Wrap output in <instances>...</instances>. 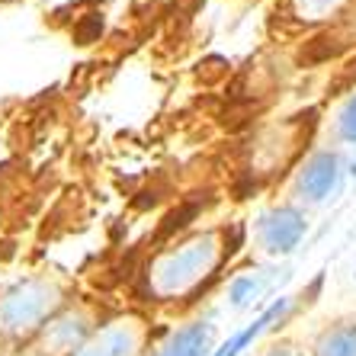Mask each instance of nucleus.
Returning a JSON list of instances; mask_svg holds the SVG:
<instances>
[{
    "mask_svg": "<svg viewBox=\"0 0 356 356\" xmlns=\"http://www.w3.org/2000/svg\"><path fill=\"white\" fill-rule=\"evenodd\" d=\"M209 340H212V327L209 321H193L186 327L174 334L164 343L161 356H206L209 353Z\"/></svg>",
    "mask_w": 356,
    "mask_h": 356,
    "instance_id": "8",
    "label": "nucleus"
},
{
    "mask_svg": "<svg viewBox=\"0 0 356 356\" xmlns=\"http://www.w3.org/2000/svg\"><path fill=\"white\" fill-rule=\"evenodd\" d=\"M58 289L49 282H26L0 302V337L19 340L45 327V318L58 308Z\"/></svg>",
    "mask_w": 356,
    "mask_h": 356,
    "instance_id": "2",
    "label": "nucleus"
},
{
    "mask_svg": "<svg viewBox=\"0 0 356 356\" xmlns=\"http://www.w3.org/2000/svg\"><path fill=\"white\" fill-rule=\"evenodd\" d=\"M308 356H356V315L324 321L308 340Z\"/></svg>",
    "mask_w": 356,
    "mask_h": 356,
    "instance_id": "6",
    "label": "nucleus"
},
{
    "mask_svg": "<svg viewBox=\"0 0 356 356\" xmlns=\"http://www.w3.org/2000/svg\"><path fill=\"white\" fill-rule=\"evenodd\" d=\"M145 321L138 318H116V321L103 324L71 356H141L145 353Z\"/></svg>",
    "mask_w": 356,
    "mask_h": 356,
    "instance_id": "4",
    "label": "nucleus"
},
{
    "mask_svg": "<svg viewBox=\"0 0 356 356\" xmlns=\"http://www.w3.org/2000/svg\"><path fill=\"white\" fill-rule=\"evenodd\" d=\"M260 356H308V347H298L296 340H276L266 350H260Z\"/></svg>",
    "mask_w": 356,
    "mask_h": 356,
    "instance_id": "10",
    "label": "nucleus"
},
{
    "mask_svg": "<svg viewBox=\"0 0 356 356\" xmlns=\"http://www.w3.org/2000/svg\"><path fill=\"white\" fill-rule=\"evenodd\" d=\"M286 7L298 26L315 29V26H327L337 17H343L353 7V0H286Z\"/></svg>",
    "mask_w": 356,
    "mask_h": 356,
    "instance_id": "7",
    "label": "nucleus"
},
{
    "mask_svg": "<svg viewBox=\"0 0 356 356\" xmlns=\"http://www.w3.org/2000/svg\"><path fill=\"white\" fill-rule=\"evenodd\" d=\"M232 241L222 232H202L177 244L154 260L148 270V292L158 302H193L218 276L225 257H232Z\"/></svg>",
    "mask_w": 356,
    "mask_h": 356,
    "instance_id": "1",
    "label": "nucleus"
},
{
    "mask_svg": "<svg viewBox=\"0 0 356 356\" xmlns=\"http://www.w3.org/2000/svg\"><path fill=\"white\" fill-rule=\"evenodd\" d=\"M340 183H343V161L337 148H318L312 151L302 164L296 167L289 183L292 206H321L327 199L337 196Z\"/></svg>",
    "mask_w": 356,
    "mask_h": 356,
    "instance_id": "3",
    "label": "nucleus"
},
{
    "mask_svg": "<svg viewBox=\"0 0 356 356\" xmlns=\"http://www.w3.org/2000/svg\"><path fill=\"white\" fill-rule=\"evenodd\" d=\"M331 141L334 145H356V90L350 93L331 116Z\"/></svg>",
    "mask_w": 356,
    "mask_h": 356,
    "instance_id": "9",
    "label": "nucleus"
},
{
    "mask_svg": "<svg viewBox=\"0 0 356 356\" xmlns=\"http://www.w3.org/2000/svg\"><path fill=\"white\" fill-rule=\"evenodd\" d=\"M305 228H308L305 212L298 206H292V202L273 206L257 218V244L270 257L292 254L298 248V241L305 238Z\"/></svg>",
    "mask_w": 356,
    "mask_h": 356,
    "instance_id": "5",
    "label": "nucleus"
}]
</instances>
